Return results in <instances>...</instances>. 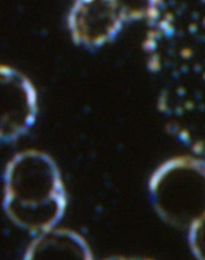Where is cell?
<instances>
[{
	"label": "cell",
	"instance_id": "6da1fadb",
	"mask_svg": "<svg viewBox=\"0 0 205 260\" xmlns=\"http://www.w3.org/2000/svg\"><path fill=\"white\" fill-rule=\"evenodd\" d=\"M144 50L168 131L205 144V0H151Z\"/></svg>",
	"mask_w": 205,
	"mask_h": 260
},
{
	"label": "cell",
	"instance_id": "7a4b0ae2",
	"mask_svg": "<svg viewBox=\"0 0 205 260\" xmlns=\"http://www.w3.org/2000/svg\"><path fill=\"white\" fill-rule=\"evenodd\" d=\"M66 204L63 179L50 155L26 149L9 159L3 176V208L13 224L40 235L58 226Z\"/></svg>",
	"mask_w": 205,
	"mask_h": 260
},
{
	"label": "cell",
	"instance_id": "3957f363",
	"mask_svg": "<svg viewBox=\"0 0 205 260\" xmlns=\"http://www.w3.org/2000/svg\"><path fill=\"white\" fill-rule=\"evenodd\" d=\"M147 190L160 219L189 232L205 215V157L191 153L163 161L151 174Z\"/></svg>",
	"mask_w": 205,
	"mask_h": 260
},
{
	"label": "cell",
	"instance_id": "277c9868",
	"mask_svg": "<svg viewBox=\"0 0 205 260\" xmlns=\"http://www.w3.org/2000/svg\"><path fill=\"white\" fill-rule=\"evenodd\" d=\"M128 22L112 0H76L68 23L73 40L86 48H98L112 41Z\"/></svg>",
	"mask_w": 205,
	"mask_h": 260
},
{
	"label": "cell",
	"instance_id": "5b68a950",
	"mask_svg": "<svg viewBox=\"0 0 205 260\" xmlns=\"http://www.w3.org/2000/svg\"><path fill=\"white\" fill-rule=\"evenodd\" d=\"M1 139L11 143L25 135L38 115L36 90L28 79L11 68L2 69Z\"/></svg>",
	"mask_w": 205,
	"mask_h": 260
},
{
	"label": "cell",
	"instance_id": "8992f818",
	"mask_svg": "<svg viewBox=\"0 0 205 260\" xmlns=\"http://www.w3.org/2000/svg\"><path fill=\"white\" fill-rule=\"evenodd\" d=\"M22 260H93V258L87 243L80 235L57 226L33 236Z\"/></svg>",
	"mask_w": 205,
	"mask_h": 260
},
{
	"label": "cell",
	"instance_id": "52a82bcc",
	"mask_svg": "<svg viewBox=\"0 0 205 260\" xmlns=\"http://www.w3.org/2000/svg\"><path fill=\"white\" fill-rule=\"evenodd\" d=\"M187 233L193 256L196 260H205V215Z\"/></svg>",
	"mask_w": 205,
	"mask_h": 260
},
{
	"label": "cell",
	"instance_id": "ba28073f",
	"mask_svg": "<svg viewBox=\"0 0 205 260\" xmlns=\"http://www.w3.org/2000/svg\"><path fill=\"white\" fill-rule=\"evenodd\" d=\"M124 13L128 21L144 18L151 0H112Z\"/></svg>",
	"mask_w": 205,
	"mask_h": 260
},
{
	"label": "cell",
	"instance_id": "9c48e42d",
	"mask_svg": "<svg viewBox=\"0 0 205 260\" xmlns=\"http://www.w3.org/2000/svg\"><path fill=\"white\" fill-rule=\"evenodd\" d=\"M104 260H153V259L144 258V257H135V256H116V257H110Z\"/></svg>",
	"mask_w": 205,
	"mask_h": 260
}]
</instances>
